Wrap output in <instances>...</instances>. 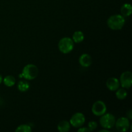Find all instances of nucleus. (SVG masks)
<instances>
[{
	"label": "nucleus",
	"instance_id": "nucleus-5",
	"mask_svg": "<svg viewBox=\"0 0 132 132\" xmlns=\"http://www.w3.org/2000/svg\"><path fill=\"white\" fill-rule=\"evenodd\" d=\"M85 121H86V118L85 115L81 112H77L71 117L69 122L71 126L76 128H79L83 126Z\"/></svg>",
	"mask_w": 132,
	"mask_h": 132
},
{
	"label": "nucleus",
	"instance_id": "nucleus-19",
	"mask_svg": "<svg viewBox=\"0 0 132 132\" xmlns=\"http://www.w3.org/2000/svg\"><path fill=\"white\" fill-rule=\"evenodd\" d=\"M77 131L78 132H88V131H90V130H89L88 128L86 127H80L79 128L78 130H77Z\"/></svg>",
	"mask_w": 132,
	"mask_h": 132
},
{
	"label": "nucleus",
	"instance_id": "nucleus-14",
	"mask_svg": "<svg viewBox=\"0 0 132 132\" xmlns=\"http://www.w3.org/2000/svg\"><path fill=\"white\" fill-rule=\"evenodd\" d=\"M3 82L4 85L7 87H12L15 84V79L14 76L9 75L6 76L3 79Z\"/></svg>",
	"mask_w": 132,
	"mask_h": 132
},
{
	"label": "nucleus",
	"instance_id": "nucleus-18",
	"mask_svg": "<svg viewBox=\"0 0 132 132\" xmlns=\"http://www.w3.org/2000/svg\"><path fill=\"white\" fill-rule=\"evenodd\" d=\"M97 128V123L95 121H90L88 123V128L90 130V131H94Z\"/></svg>",
	"mask_w": 132,
	"mask_h": 132
},
{
	"label": "nucleus",
	"instance_id": "nucleus-7",
	"mask_svg": "<svg viewBox=\"0 0 132 132\" xmlns=\"http://www.w3.org/2000/svg\"><path fill=\"white\" fill-rule=\"evenodd\" d=\"M120 85L122 88L125 89H129L131 88L132 85V73L130 71H126L122 73L120 76Z\"/></svg>",
	"mask_w": 132,
	"mask_h": 132
},
{
	"label": "nucleus",
	"instance_id": "nucleus-20",
	"mask_svg": "<svg viewBox=\"0 0 132 132\" xmlns=\"http://www.w3.org/2000/svg\"><path fill=\"white\" fill-rule=\"evenodd\" d=\"M99 132H109V131H108V130H107V129H103V130H99Z\"/></svg>",
	"mask_w": 132,
	"mask_h": 132
},
{
	"label": "nucleus",
	"instance_id": "nucleus-17",
	"mask_svg": "<svg viewBox=\"0 0 132 132\" xmlns=\"http://www.w3.org/2000/svg\"><path fill=\"white\" fill-rule=\"evenodd\" d=\"M15 131V132H31L32 128L30 125L24 124V125H21L18 126Z\"/></svg>",
	"mask_w": 132,
	"mask_h": 132
},
{
	"label": "nucleus",
	"instance_id": "nucleus-8",
	"mask_svg": "<svg viewBox=\"0 0 132 132\" xmlns=\"http://www.w3.org/2000/svg\"><path fill=\"white\" fill-rule=\"evenodd\" d=\"M116 129L120 132H125L128 130L130 123L128 117H121L116 121Z\"/></svg>",
	"mask_w": 132,
	"mask_h": 132
},
{
	"label": "nucleus",
	"instance_id": "nucleus-3",
	"mask_svg": "<svg viewBox=\"0 0 132 132\" xmlns=\"http://www.w3.org/2000/svg\"><path fill=\"white\" fill-rule=\"evenodd\" d=\"M73 48H74V42L70 37H63L58 43V48L59 51L63 54H69L73 50Z\"/></svg>",
	"mask_w": 132,
	"mask_h": 132
},
{
	"label": "nucleus",
	"instance_id": "nucleus-11",
	"mask_svg": "<svg viewBox=\"0 0 132 132\" xmlns=\"http://www.w3.org/2000/svg\"><path fill=\"white\" fill-rule=\"evenodd\" d=\"M121 15L123 17H129L132 13V6L130 3H125L122 5L121 9Z\"/></svg>",
	"mask_w": 132,
	"mask_h": 132
},
{
	"label": "nucleus",
	"instance_id": "nucleus-4",
	"mask_svg": "<svg viewBox=\"0 0 132 132\" xmlns=\"http://www.w3.org/2000/svg\"><path fill=\"white\" fill-rule=\"evenodd\" d=\"M116 121V117L113 114L110 113H105L101 116L99 119V122L102 127L107 130L112 128L115 126Z\"/></svg>",
	"mask_w": 132,
	"mask_h": 132
},
{
	"label": "nucleus",
	"instance_id": "nucleus-15",
	"mask_svg": "<svg viewBox=\"0 0 132 132\" xmlns=\"http://www.w3.org/2000/svg\"><path fill=\"white\" fill-rule=\"evenodd\" d=\"M30 88V84L27 81H20L18 84V89L21 92L28 91Z\"/></svg>",
	"mask_w": 132,
	"mask_h": 132
},
{
	"label": "nucleus",
	"instance_id": "nucleus-21",
	"mask_svg": "<svg viewBox=\"0 0 132 132\" xmlns=\"http://www.w3.org/2000/svg\"><path fill=\"white\" fill-rule=\"evenodd\" d=\"M3 82V77L1 74H0V85L1 84V82Z\"/></svg>",
	"mask_w": 132,
	"mask_h": 132
},
{
	"label": "nucleus",
	"instance_id": "nucleus-10",
	"mask_svg": "<svg viewBox=\"0 0 132 132\" xmlns=\"http://www.w3.org/2000/svg\"><path fill=\"white\" fill-rule=\"evenodd\" d=\"M79 63L81 67L88 68L92 63V58L88 54H83L79 58Z\"/></svg>",
	"mask_w": 132,
	"mask_h": 132
},
{
	"label": "nucleus",
	"instance_id": "nucleus-12",
	"mask_svg": "<svg viewBox=\"0 0 132 132\" xmlns=\"http://www.w3.org/2000/svg\"><path fill=\"white\" fill-rule=\"evenodd\" d=\"M71 125L67 121H62L58 124L57 130L60 132H68L70 130Z\"/></svg>",
	"mask_w": 132,
	"mask_h": 132
},
{
	"label": "nucleus",
	"instance_id": "nucleus-2",
	"mask_svg": "<svg viewBox=\"0 0 132 132\" xmlns=\"http://www.w3.org/2000/svg\"><path fill=\"white\" fill-rule=\"evenodd\" d=\"M39 73L38 68L34 64H28L24 66L20 74V77H23L27 81H31L37 77Z\"/></svg>",
	"mask_w": 132,
	"mask_h": 132
},
{
	"label": "nucleus",
	"instance_id": "nucleus-13",
	"mask_svg": "<svg viewBox=\"0 0 132 132\" xmlns=\"http://www.w3.org/2000/svg\"><path fill=\"white\" fill-rule=\"evenodd\" d=\"M85 39V35L81 31H76L72 36V40L74 43H80L82 42Z\"/></svg>",
	"mask_w": 132,
	"mask_h": 132
},
{
	"label": "nucleus",
	"instance_id": "nucleus-16",
	"mask_svg": "<svg viewBox=\"0 0 132 132\" xmlns=\"http://www.w3.org/2000/svg\"><path fill=\"white\" fill-rule=\"evenodd\" d=\"M116 97L119 100H123L125 98H126L128 95V92L126 90V89L123 88H118L117 90H116Z\"/></svg>",
	"mask_w": 132,
	"mask_h": 132
},
{
	"label": "nucleus",
	"instance_id": "nucleus-1",
	"mask_svg": "<svg viewBox=\"0 0 132 132\" xmlns=\"http://www.w3.org/2000/svg\"><path fill=\"white\" fill-rule=\"evenodd\" d=\"M125 22L126 20L125 17L122 16L121 14H115L108 18L107 20V25L113 30H119L123 28Z\"/></svg>",
	"mask_w": 132,
	"mask_h": 132
},
{
	"label": "nucleus",
	"instance_id": "nucleus-9",
	"mask_svg": "<svg viewBox=\"0 0 132 132\" xmlns=\"http://www.w3.org/2000/svg\"><path fill=\"white\" fill-rule=\"evenodd\" d=\"M107 88L112 92L116 91L120 86L119 80L116 77H110L106 82Z\"/></svg>",
	"mask_w": 132,
	"mask_h": 132
},
{
	"label": "nucleus",
	"instance_id": "nucleus-6",
	"mask_svg": "<svg viewBox=\"0 0 132 132\" xmlns=\"http://www.w3.org/2000/svg\"><path fill=\"white\" fill-rule=\"evenodd\" d=\"M107 107L105 103L103 101H97L93 104L92 107V112L95 116L101 117L106 113Z\"/></svg>",
	"mask_w": 132,
	"mask_h": 132
}]
</instances>
